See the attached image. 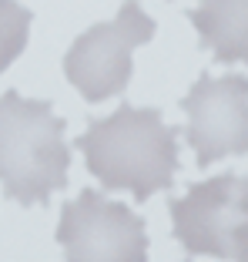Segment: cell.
Listing matches in <instances>:
<instances>
[{"mask_svg":"<svg viewBox=\"0 0 248 262\" xmlns=\"http://www.w3.org/2000/svg\"><path fill=\"white\" fill-rule=\"evenodd\" d=\"M34 14L17 0H0V74L23 54Z\"/></svg>","mask_w":248,"mask_h":262,"instance_id":"ba28073f","label":"cell"},{"mask_svg":"<svg viewBox=\"0 0 248 262\" xmlns=\"http://www.w3.org/2000/svg\"><path fill=\"white\" fill-rule=\"evenodd\" d=\"M181 108L188 111L185 138L194 148L198 165H215L228 155L248 151V77L202 74L185 94Z\"/></svg>","mask_w":248,"mask_h":262,"instance_id":"8992f818","label":"cell"},{"mask_svg":"<svg viewBox=\"0 0 248 262\" xmlns=\"http://www.w3.org/2000/svg\"><path fill=\"white\" fill-rule=\"evenodd\" d=\"M181 128L164 124L158 108L121 104L114 115L94 118L78 138V151L104 192H131L147 202L155 192L175 188Z\"/></svg>","mask_w":248,"mask_h":262,"instance_id":"6da1fadb","label":"cell"},{"mask_svg":"<svg viewBox=\"0 0 248 262\" xmlns=\"http://www.w3.org/2000/svg\"><path fill=\"white\" fill-rule=\"evenodd\" d=\"M57 246L64 262H147V229L124 202L84 188L64 202Z\"/></svg>","mask_w":248,"mask_h":262,"instance_id":"5b68a950","label":"cell"},{"mask_svg":"<svg viewBox=\"0 0 248 262\" xmlns=\"http://www.w3.org/2000/svg\"><path fill=\"white\" fill-rule=\"evenodd\" d=\"M198 44L218 64H241L248 57V0H198L188 10Z\"/></svg>","mask_w":248,"mask_h":262,"instance_id":"52a82bcc","label":"cell"},{"mask_svg":"<svg viewBox=\"0 0 248 262\" xmlns=\"http://www.w3.org/2000/svg\"><path fill=\"white\" fill-rule=\"evenodd\" d=\"M171 232L188 255H215L228 262L245 259L248 232V178L218 175L191 185L185 195L168 202Z\"/></svg>","mask_w":248,"mask_h":262,"instance_id":"3957f363","label":"cell"},{"mask_svg":"<svg viewBox=\"0 0 248 262\" xmlns=\"http://www.w3.org/2000/svg\"><path fill=\"white\" fill-rule=\"evenodd\" d=\"M155 40V20L138 0H124L114 20L94 24L70 44L64 57V74L81 91V98L97 104L121 94L131 81V54Z\"/></svg>","mask_w":248,"mask_h":262,"instance_id":"277c9868","label":"cell"},{"mask_svg":"<svg viewBox=\"0 0 248 262\" xmlns=\"http://www.w3.org/2000/svg\"><path fill=\"white\" fill-rule=\"evenodd\" d=\"M67 121L51 101H31L17 91L0 94V185L20 205H47L67 188L70 145Z\"/></svg>","mask_w":248,"mask_h":262,"instance_id":"7a4b0ae2","label":"cell"}]
</instances>
